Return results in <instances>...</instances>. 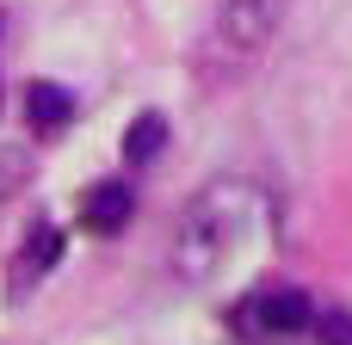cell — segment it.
<instances>
[{"label":"cell","mask_w":352,"mask_h":345,"mask_svg":"<svg viewBox=\"0 0 352 345\" xmlns=\"http://www.w3.org/2000/svg\"><path fill=\"white\" fill-rule=\"evenodd\" d=\"M254 210H260V191L248 179H210L173 222V247H167V265L179 284H210L229 253L241 247V235L254 228Z\"/></svg>","instance_id":"6da1fadb"},{"label":"cell","mask_w":352,"mask_h":345,"mask_svg":"<svg viewBox=\"0 0 352 345\" xmlns=\"http://www.w3.org/2000/svg\"><path fill=\"white\" fill-rule=\"evenodd\" d=\"M291 19V0H223L210 31L198 37V80L217 93V86H235L241 74H254V62L272 49V37L285 31Z\"/></svg>","instance_id":"7a4b0ae2"},{"label":"cell","mask_w":352,"mask_h":345,"mask_svg":"<svg viewBox=\"0 0 352 345\" xmlns=\"http://www.w3.org/2000/svg\"><path fill=\"white\" fill-rule=\"evenodd\" d=\"M316 315V302L303 290H260L248 302H235V333L241 340H285V333H303Z\"/></svg>","instance_id":"3957f363"},{"label":"cell","mask_w":352,"mask_h":345,"mask_svg":"<svg viewBox=\"0 0 352 345\" xmlns=\"http://www.w3.org/2000/svg\"><path fill=\"white\" fill-rule=\"evenodd\" d=\"M130 216H136V191L124 179H105L80 198V228H93V235H118Z\"/></svg>","instance_id":"277c9868"},{"label":"cell","mask_w":352,"mask_h":345,"mask_svg":"<svg viewBox=\"0 0 352 345\" xmlns=\"http://www.w3.org/2000/svg\"><path fill=\"white\" fill-rule=\"evenodd\" d=\"M56 259H62V235H56L50 222H37V228H31V241L19 247V259H12V284H6V296L19 302V296H25V290L56 265Z\"/></svg>","instance_id":"5b68a950"},{"label":"cell","mask_w":352,"mask_h":345,"mask_svg":"<svg viewBox=\"0 0 352 345\" xmlns=\"http://www.w3.org/2000/svg\"><path fill=\"white\" fill-rule=\"evenodd\" d=\"M25 117H31V130L56 136V130L74 117V93L56 86V80H31V86H25Z\"/></svg>","instance_id":"8992f818"},{"label":"cell","mask_w":352,"mask_h":345,"mask_svg":"<svg viewBox=\"0 0 352 345\" xmlns=\"http://www.w3.org/2000/svg\"><path fill=\"white\" fill-rule=\"evenodd\" d=\"M161 148H167V117H161V111H142V117L124 130V160H130V167H148Z\"/></svg>","instance_id":"52a82bcc"},{"label":"cell","mask_w":352,"mask_h":345,"mask_svg":"<svg viewBox=\"0 0 352 345\" xmlns=\"http://www.w3.org/2000/svg\"><path fill=\"white\" fill-rule=\"evenodd\" d=\"M309 327H316L322 345H352V315L346 309H322V315H309Z\"/></svg>","instance_id":"ba28073f"},{"label":"cell","mask_w":352,"mask_h":345,"mask_svg":"<svg viewBox=\"0 0 352 345\" xmlns=\"http://www.w3.org/2000/svg\"><path fill=\"white\" fill-rule=\"evenodd\" d=\"M25 173H31L25 148H6V142H0V198H6V191H19V185H25Z\"/></svg>","instance_id":"9c48e42d"}]
</instances>
